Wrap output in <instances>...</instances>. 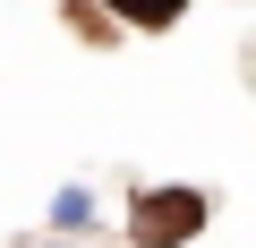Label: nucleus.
<instances>
[{
  "mask_svg": "<svg viewBox=\"0 0 256 248\" xmlns=\"http://www.w3.org/2000/svg\"><path fill=\"white\" fill-rule=\"evenodd\" d=\"M205 231V197L196 188H146L137 214H128V239L137 248H188Z\"/></svg>",
  "mask_w": 256,
  "mask_h": 248,
  "instance_id": "obj_1",
  "label": "nucleus"
},
{
  "mask_svg": "<svg viewBox=\"0 0 256 248\" xmlns=\"http://www.w3.org/2000/svg\"><path fill=\"white\" fill-rule=\"evenodd\" d=\"M52 231H68V239H86V231H94V188H86V180L52 188Z\"/></svg>",
  "mask_w": 256,
  "mask_h": 248,
  "instance_id": "obj_2",
  "label": "nucleus"
},
{
  "mask_svg": "<svg viewBox=\"0 0 256 248\" xmlns=\"http://www.w3.org/2000/svg\"><path fill=\"white\" fill-rule=\"evenodd\" d=\"M111 9H120L128 26H171V18L188 9V0H111Z\"/></svg>",
  "mask_w": 256,
  "mask_h": 248,
  "instance_id": "obj_3",
  "label": "nucleus"
},
{
  "mask_svg": "<svg viewBox=\"0 0 256 248\" xmlns=\"http://www.w3.org/2000/svg\"><path fill=\"white\" fill-rule=\"evenodd\" d=\"M18 248H77V239H68V231H52V239H18Z\"/></svg>",
  "mask_w": 256,
  "mask_h": 248,
  "instance_id": "obj_4",
  "label": "nucleus"
}]
</instances>
